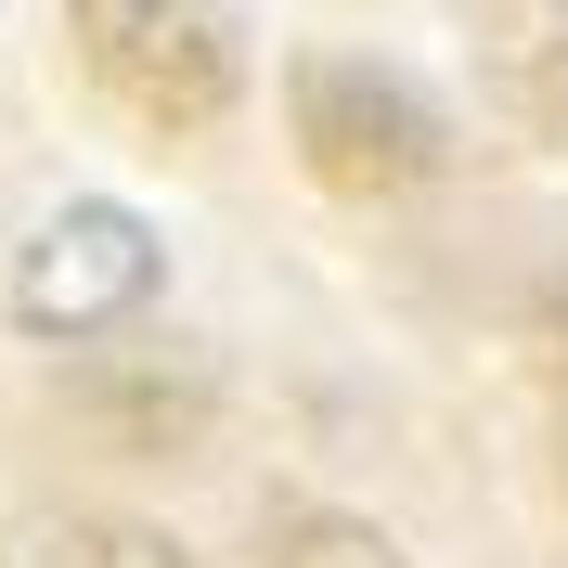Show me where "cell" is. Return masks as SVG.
I'll return each instance as SVG.
<instances>
[{"mask_svg": "<svg viewBox=\"0 0 568 568\" xmlns=\"http://www.w3.org/2000/svg\"><path fill=\"white\" fill-rule=\"evenodd\" d=\"M465 52L504 130L568 142V0H465Z\"/></svg>", "mask_w": 568, "mask_h": 568, "instance_id": "cell-4", "label": "cell"}, {"mask_svg": "<svg viewBox=\"0 0 568 568\" xmlns=\"http://www.w3.org/2000/svg\"><path fill=\"white\" fill-rule=\"evenodd\" d=\"M284 116H297V169L336 207H388V194H426V181L453 169L439 104H426L414 78H388V65H349V52H311L297 91H284Z\"/></svg>", "mask_w": 568, "mask_h": 568, "instance_id": "cell-2", "label": "cell"}, {"mask_svg": "<svg viewBox=\"0 0 568 568\" xmlns=\"http://www.w3.org/2000/svg\"><path fill=\"white\" fill-rule=\"evenodd\" d=\"M65 39H78V78L155 142H207L220 116L246 104L233 27L207 0H65Z\"/></svg>", "mask_w": 568, "mask_h": 568, "instance_id": "cell-1", "label": "cell"}, {"mask_svg": "<svg viewBox=\"0 0 568 568\" xmlns=\"http://www.w3.org/2000/svg\"><path fill=\"white\" fill-rule=\"evenodd\" d=\"M52 568H181V542L116 530V517H104V530H65V556H52Z\"/></svg>", "mask_w": 568, "mask_h": 568, "instance_id": "cell-6", "label": "cell"}, {"mask_svg": "<svg viewBox=\"0 0 568 568\" xmlns=\"http://www.w3.org/2000/svg\"><path fill=\"white\" fill-rule=\"evenodd\" d=\"M258 568H414V556L388 530H362V517H284Z\"/></svg>", "mask_w": 568, "mask_h": 568, "instance_id": "cell-5", "label": "cell"}, {"mask_svg": "<svg viewBox=\"0 0 568 568\" xmlns=\"http://www.w3.org/2000/svg\"><path fill=\"white\" fill-rule=\"evenodd\" d=\"M27 323L39 336H104V323H130L142 297H155V246H142L130 207H65L52 233L27 246Z\"/></svg>", "mask_w": 568, "mask_h": 568, "instance_id": "cell-3", "label": "cell"}]
</instances>
